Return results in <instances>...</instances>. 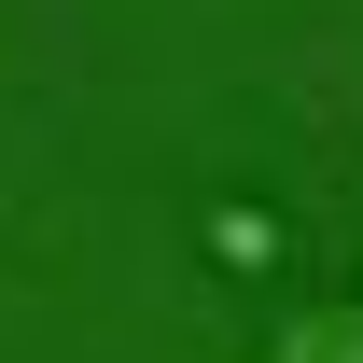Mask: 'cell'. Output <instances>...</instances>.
Wrapping results in <instances>:
<instances>
[{
    "label": "cell",
    "instance_id": "1",
    "mask_svg": "<svg viewBox=\"0 0 363 363\" xmlns=\"http://www.w3.org/2000/svg\"><path fill=\"white\" fill-rule=\"evenodd\" d=\"M266 363H363V294H321L266 335Z\"/></svg>",
    "mask_w": 363,
    "mask_h": 363
}]
</instances>
